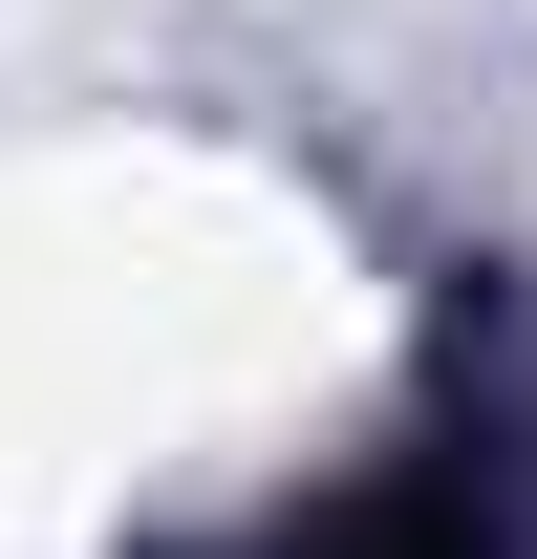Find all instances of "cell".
Here are the masks:
<instances>
[{"instance_id": "6da1fadb", "label": "cell", "mask_w": 537, "mask_h": 559, "mask_svg": "<svg viewBox=\"0 0 537 559\" xmlns=\"http://www.w3.org/2000/svg\"><path fill=\"white\" fill-rule=\"evenodd\" d=\"M279 559H516V495L473 474V452H408V474H344Z\"/></svg>"}]
</instances>
